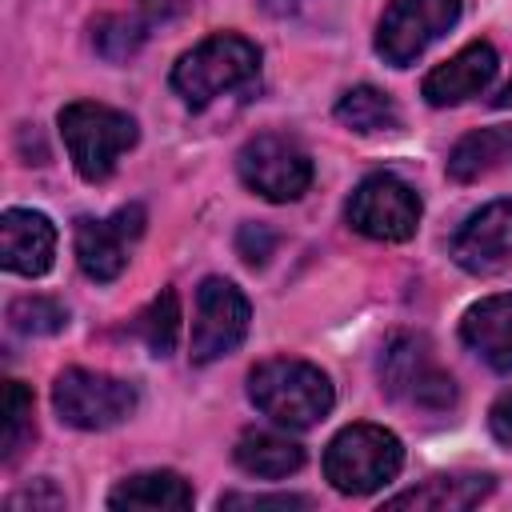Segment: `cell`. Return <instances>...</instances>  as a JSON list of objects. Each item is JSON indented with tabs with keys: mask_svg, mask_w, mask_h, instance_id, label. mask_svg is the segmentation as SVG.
<instances>
[{
	"mask_svg": "<svg viewBox=\"0 0 512 512\" xmlns=\"http://www.w3.org/2000/svg\"><path fill=\"white\" fill-rule=\"evenodd\" d=\"M248 400L272 424L300 432V428L320 424L332 412L336 392H332V380L316 364L296 360V356H272L248 372Z\"/></svg>",
	"mask_w": 512,
	"mask_h": 512,
	"instance_id": "obj_1",
	"label": "cell"
},
{
	"mask_svg": "<svg viewBox=\"0 0 512 512\" xmlns=\"http://www.w3.org/2000/svg\"><path fill=\"white\" fill-rule=\"evenodd\" d=\"M380 392L396 404L420 408V412H448L456 404V380L448 368H440L432 340L420 332H392L376 360Z\"/></svg>",
	"mask_w": 512,
	"mask_h": 512,
	"instance_id": "obj_2",
	"label": "cell"
},
{
	"mask_svg": "<svg viewBox=\"0 0 512 512\" xmlns=\"http://www.w3.org/2000/svg\"><path fill=\"white\" fill-rule=\"evenodd\" d=\"M404 468V444L384 424H348L324 448V476L340 496H372Z\"/></svg>",
	"mask_w": 512,
	"mask_h": 512,
	"instance_id": "obj_3",
	"label": "cell"
},
{
	"mask_svg": "<svg viewBox=\"0 0 512 512\" xmlns=\"http://www.w3.org/2000/svg\"><path fill=\"white\" fill-rule=\"evenodd\" d=\"M260 72V48L240 32H216L172 64V92L188 108H208L216 96L244 88Z\"/></svg>",
	"mask_w": 512,
	"mask_h": 512,
	"instance_id": "obj_4",
	"label": "cell"
},
{
	"mask_svg": "<svg viewBox=\"0 0 512 512\" xmlns=\"http://www.w3.org/2000/svg\"><path fill=\"white\" fill-rule=\"evenodd\" d=\"M60 136L68 144V156L76 164V172L88 184H100L112 176L116 160L136 144V120L120 108L96 104V100H72L60 108L56 116Z\"/></svg>",
	"mask_w": 512,
	"mask_h": 512,
	"instance_id": "obj_5",
	"label": "cell"
},
{
	"mask_svg": "<svg viewBox=\"0 0 512 512\" xmlns=\"http://www.w3.org/2000/svg\"><path fill=\"white\" fill-rule=\"evenodd\" d=\"M140 396L132 380L92 372V368H64L52 384V408L68 428L80 432H108L136 412Z\"/></svg>",
	"mask_w": 512,
	"mask_h": 512,
	"instance_id": "obj_6",
	"label": "cell"
},
{
	"mask_svg": "<svg viewBox=\"0 0 512 512\" xmlns=\"http://www.w3.org/2000/svg\"><path fill=\"white\" fill-rule=\"evenodd\" d=\"M236 172H240L244 188H252L256 196H264L272 204H288L308 192L312 156L288 132H260L236 152Z\"/></svg>",
	"mask_w": 512,
	"mask_h": 512,
	"instance_id": "obj_7",
	"label": "cell"
},
{
	"mask_svg": "<svg viewBox=\"0 0 512 512\" xmlns=\"http://www.w3.org/2000/svg\"><path fill=\"white\" fill-rule=\"evenodd\" d=\"M344 220L368 240L400 244V240H412L420 228V196L400 176L372 172L352 188L344 204Z\"/></svg>",
	"mask_w": 512,
	"mask_h": 512,
	"instance_id": "obj_8",
	"label": "cell"
},
{
	"mask_svg": "<svg viewBox=\"0 0 512 512\" xmlns=\"http://www.w3.org/2000/svg\"><path fill=\"white\" fill-rule=\"evenodd\" d=\"M460 20V0H388L376 24V52L392 68H408Z\"/></svg>",
	"mask_w": 512,
	"mask_h": 512,
	"instance_id": "obj_9",
	"label": "cell"
},
{
	"mask_svg": "<svg viewBox=\"0 0 512 512\" xmlns=\"http://www.w3.org/2000/svg\"><path fill=\"white\" fill-rule=\"evenodd\" d=\"M248 296L224 280V276H204L196 288V324H192V364H212L228 352L240 348L248 336Z\"/></svg>",
	"mask_w": 512,
	"mask_h": 512,
	"instance_id": "obj_10",
	"label": "cell"
},
{
	"mask_svg": "<svg viewBox=\"0 0 512 512\" xmlns=\"http://www.w3.org/2000/svg\"><path fill=\"white\" fill-rule=\"evenodd\" d=\"M144 224H148V216L140 204H124L108 220L80 216L72 228V240H76V260H80L84 276H92L100 284L116 280L128 264V248L144 236Z\"/></svg>",
	"mask_w": 512,
	"mask_h": 512,
	"instance_id": "obj_11",
	"label": "cell"
},
{
	"mask_svg": "<svg viewBox=\"0 0 512 512\" xmlns=\"http://www.w3.org/2000/svg\"><path fill=\"white\" fill-rule=\"evenodd\" d=\"M452 260L472 276L512 264V200H492L472 212L452 236Z\"/></svg>",
	"mask_w": 512,
	"mask_h": 512,
	"instance_id": "obj_12",
	"label": "cell"
},
{
	"mask_svg": "<svg viewBox=\"0 0 512 512\" xmlns=\"http://www.w3.org/2000/svg\"><path fill=\"white\" fill-rule=\"evenodd\" d=\"M496 64H500V60H496V48H492L488 40H472V44H464L456 56H448L444 64H436V68L424 76L420 92H424V100H428L432 108L464 104V100L480 96V92L492 84Z\"/></svg>",
	"mask_w": 512,
	"mask_h": 512,
	"instance_id": "obj_13",
	"label": "cell"
},
{
	"mask_svg": "<svg viewBox=\"0 0 512 512\" xmlns=\"http://www.w3.org/2000/svg\"><path fill=\"white\" fill-rule=\"evenodd\" d=\"M56 256V224L32 208H8L0 216V264L16 276H44Z\"/></svg>",
	"mask_w": 512,
	"mask_h": 512,
	"instance_id": "obj_14",
	"label": "cell"
},
{
	"mask_svg": "<svg viewBox=\"0 0 512 512\" xmlns=\"http://www.w3.org/2000/svg\"><path fill=\"white\" fill-rule=\"evenodd\" d=\"M460 340L492 372H512V292L476 300L460 320Z\"/></svg>",
	"mask_w": 512,
	"mask_h": 512,
	"instance_id": "obj_15",
	"label": "cell"
},
{
	"mask_svg": "<svg viewBox=\"0 0 512 512\" xmlns=\"http://www.w3.org/2000/svg\"><path fill=\"white\" fill-rule=\"evenodd\" d=\"M496 488V480L488 472H444V476H428L424 484L396 492L384 500V508H416V512H464L476 508L480 500H488Z\"/></svg>",
	"mask_w": 512,
	"mask_h": 512,
	"instance_id": "obj_16",
	"label": "cell"
},
{
	"mask_svg": "<svg viewBox=\"0 0 512 512\" xmlns=\"http://www.w3.org/2000/svg\"><path fill=\"white\" fill-rule=\"evenodd\" d=\"M192 500H196L192 484L168 468L136 472L108 492V508H116V512H184V508H192Z\"/></svg>",
	"mask_w": 512,
	"mask_h": 512,
	"instance_id": "obj_17",
	"label": "cell"
},
{
	"mask_svg": "<svg viewBox=\"0 0 512 512\" xmlns=\"http://www.w3.org/2000/svg\"><path fill=\"white\" fill-rule=\"evenodd\" d=\"M512 160V124H492V128H476L468 136H460L444 160L448 176L456 184H472L496 168H504Z\"/></svg>",
	"mask_w": 512,
	"mask_h": 512,
	"instance_id": "obj_18",
	"label": "cell"
},
{
	"mask_svg": "<svg viewBox=\"0 0 512 512\" xmlns=\"http://www.w3.org/2000/svg\"><path fill=\"white\" fill-rule=\"evenodd\" d=\"M236 464L248 472V476H260V480H280V476H292L304 468V448L280 432H264V428H248L236 448H232Z\"/></svg>",
	"mask_w": 512,
	"mask_h": 512,
	"instance_id": "obj_19",
	"label": "cell"
},
{
	"mask_svg": "<svg viewBox=\"0 0 512 512\" xmlns=\"http://www.w3.org/2000/svg\"><path fill=\"white\" fill-rule=\"evenodd\" d=\"M336 120L344 128H352V132H364V136L396 132L400 128V108H396V100L388 92H380L372 84H356L336 100Z\"/></svg>",
	"mask_w": 512,
	"mask_h": 512,
	"instance_id": "obj_20",
	"label": "cell"
},
{
	"mask_svg": "<svg viewBox=\"0 0 512 512\" xmlns=\"http://www.w3.org/2000/svg\"><path fill=\"white\" fill-rule=\"evenodd\" d=\"M36 436L32 424V392L20 380H4V400H0V460L12 464Z\"/></svg>",
	"mask_w": 512,
	"mask_h": 512,
	"instance_id": "obj_21",
	"label": "cell"
},
{
	"mask_svg": "<svg viewBox=\"0 0 512 512\" xmlns=\"http://www.w3.org/2000/svg\"><path fill=\"white\" fill-rule=\"evenodd\" d=\"M148 40V20L144 16H124V12H112V16H100L92 24V48L108 60V64H124L132 60Z\"/></svg>",
	"mask_w": 512,
	"mask_h": 512,
	"instance_id": "obj_22",
	"label": "cell"
},
{
	"mask_svg": "<svg viewBox=\"0 0 512 512\" xmlns=\"http://www.w3.org/2000/svg\"><path fill=\"white\" fill-rule=\"evenodd\" d=\"M132 332L148 344V352H152L156 360L172 356L176 336H180V300H176V292L164 288V292H160V296L132 320Z\"/></svg>",
	"mask_w": 512,
	"mask_h": 512,
	"instance_id": "obj_23",
	"label": "cell"
},
{
	"mask_svg": "<svg viewBox=\"0 0 512 512\" xmlns=\"http://www.w3.org/2000/svg\"><path fill=\"white\" fill-rule=\"evenodd\" d=\"M8 324L20 336H56L68 324V312L52 296H20L8 304Z\"/></svg>",
	"mask_w": 512,
	"mask_h": 512,
	"instance_id": "obj_24",
	"label": "cell"
},
{
	"mask_svg": "<svg viewBox=\"0 0 512 512\" xmlns=\"http://www.w3.org/2000/svg\"><path fill=\"white\" fill-rule=\"evenodd\" d=\"M216 508L220 512H268V508H276V512H292V508H312V500L308 496H296V492H224L220 500H216Z\"/></svg>",
	"mask_w": 512,
	"mask_h": 512,
	"instance_id": "obj_25",
	"label": "cell"
},
{
	"mask_svg": "<svg viewBox=\"0 0 512 512\" xmlns=\"http://www.w3.org/2000/svg\"><path fill=\"white\" fill-rule=\"evenodd\" d=\"M4 508H8V512H24V508H32V512H56V508H64V492H60L48 476H40V480H32L28 488L12 492V496L4 500Z\"/></svg>",
	"mask_w": 512,
	"mask_h": 512,
	"instance_id": "obj_26",
	"label": "cell"
},
{
	"mask_svg": "<svg viewBox=\"0 0 512 512\" xmlns=\"http://www.w3.org/2000/svg\"><path fill=\"white\" fill-rule=\"evenodd\" d=\"M236 252H240V260L244 264H252V268H260V264H268V256L276 252V232L268 228V224H240V232H236Z\"/></svg>",
	"mask_w": 512,
	"mask_h": 512,
	"instance_id": "obj_27",
	"label": "cell"
},
{
	"mask_svg": "<svg viewBox=\"0 0 512 512\" xmlns=\"http://www.w3.org/2000/svg\"><path fill=\"white\" fill-rule=\"evenodd\" d=\"M488 428H492V436H496L500 444H508V448H512V388H508V392H500V396H496V404L488 408Z\"/></svg>",
	"mask_w": 512,
	"mask_h": 512,
	"instance_id": "obj_28",
	"label": "cell"
},
{
	"mask_svg": "<svg viewBox=\"0 0 512 512\" xmlns=\"http://www.w3.org/2000/svg\"><path fill=\"white\" fill-rule=\"evenodd\" d=\"M196 0H140V12H144V20L148 24H164V20H176V16H184L188 8H192Z\"/></svg>",
	"mask_w": 512,
	"mask_h": 512,
	"instance_id": "obj_29",
	"label": "cell"
},
{
	"mask_svg": "<svg viewBox=\"0 0 512 512\" xmlns=\"http://www.w3.org/2000/svg\"><path fill=\"white\" fill-rule=\"evenodd\" d=\"M300 4H304V0H260V8L272 12V16H292Z\"/></svg>",
	"mask_w": 512,
	"mask_h": 512,
	"instance_id": "obj_30",
	"label": "cell"
},
{
	"mask_svg": "<svg viewBox=\"0 0 512 512\" xmlns=\"http://www.w3.org/2000/svg\"><path fill=\"white\" fill-rule=\"evenodd\" d=\"M492 104H496V108H512V80H508V84H504V88L492 96Z\"/></svg>",
	"mask_w": 512,
	"mask_h": 512,
	"instance_id": "obj_31",
	"label": "cell"
}]
</instances>
